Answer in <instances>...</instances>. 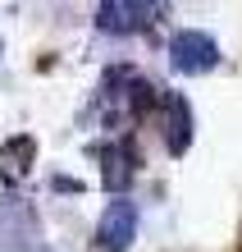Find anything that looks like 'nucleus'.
<instances>
[{"label": "nucleus", "mask_w": 242, "mask_h": 252, "mask_svg": "<svg viewBox=\"0 0 242 252\" xmlns=\"http://www.w3.org/2000/svg\"><path fill=\"white\" fill-rule=\"evenodd\" d=\"M133 239H137V206H133L128 197H114V202L101 211L96 243H101V252H128Z\"/></svg>", "instance_id": "nucleus-3"}, {"label": "nucleus", "mask_w": 242, "mask_h": 252, "mask_svg": "<svg viewBox=\"0 0 242 252\" xmlns=\"http://www.w3.org/2000/svg\"><path fill=\"white\" fill-rule=\"evenodd\" d=\"M169 64L178 73H210L219 64V46L210 32H196V28H188V32H178L169 41Z\"/></svg>", "instance_id": "nucleus-1"}, {"label": "nucleus", "mask_w": 242, "mask_h": 252, "mask_svg": "<svg viewBox=\"0 0 242 252\" xmlns=\"http://www.w3.org/2000/svg\"><path fill=\"white\" fill-rule=\"evenodd\" d=\"M156 5H133V0H110V5L96 9V23L105 28V32H137V28H146L151 19H156Z\"/></svg>", "instance_id": "nucleus-4"}, {"label": "nucleus", "mask_w": 242, "mask_h": 252, "mask_svg": "<svg viewBox=\"0 0 242 252\" xmlns=\"http://www.w3.org/2000/svg\"><path fill=\"white\" fill-rule=\"evenodd\" d=\"M188 142H192V110L183 96H169V152L183 156Z\"/></svg>", "instance_id": "nucleus-5"}, {"label": "nucleus", "mask_w": 242, "mask_h": 252, "mask_svg": "<svg viewBox=\"0 0 242 252\" xmlns=\"http://www.w3.org/2000/svg\"><path fill=\"white\" fill-rule=\"evenodd\" d=\"M37 211L27 206L23 197H0V248L5 252H23V248H32L37 243Z\"/></svg>", "instance_id": "nucleus-2"}]
</instances>
